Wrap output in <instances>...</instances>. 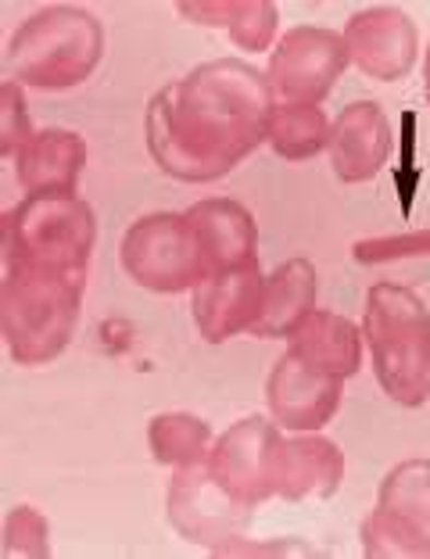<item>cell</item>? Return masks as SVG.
Here are the masks:
<instances>
[{"instance_id": "obj_1", "label": "cell", "mask_w": 430, "mask_h": 559, "mask_svg": "<svg viewBox=\"0 0 430 559\" xmlns=\"http://www.w3.org/2000/svg\"><path fill=\"white\" fill-rule=\"evenodd\" d=\"M273 111V86L255 66L205 61L151 97L147 151L172 180H223L270 140Z\"/></svg>"}, {"instance_id": "obj_2", "label": "cell", "mask_w": 430, "mask_h": 559, "mask_svg": "<svg viewBox=\"0 0 430 559\" xmlns=\"http://www.w3.org/2000/svg\"><path fill=\"white\" fill-rule=\"evenodd\" d=\"M105 58V25L86 8L55 4L25 19L8 40L4 72L29 91H72Z\"/></svg>"}, {"instance_id": "obj_3", "label": "cell", "mask_w": 430, "mask_h": 559, "mask_svg": "<svg viewBox=\"0 0 430 559\" xmlns=\"http://www.w3.org/2000/svg\"><path fill=\"white\" fill-rule=\"evenodd\" d=\"M86 280L40 265H4L0 284V326L11 359L44 366L69 348L80 323Z\"/></svg>"}, {"instance_id": "obj_4", "label": "cell", "mask_w": 430, "mask_h": 559, "mask_svg": "<svg viewBox=\"0 0 430 559\" xmlns=\"http://www.w3.org/2000/svg\"><path fill=\"white\" fill-rule=\"evenodd\" d=\"M362 341L391 402L416 409L430 399V312L420 295L398 284L370 287Z\"/></svg>"}, {"instance_id": "obj_5", "label": "cell", "mask_w": 430, "mask_h": 559, "mask_svg": "<svg viewBox=\"0 0 430 559\" xmlns=\"http://www.w3.org/2000/svg\"><path fill=\"white\" fill-rule=\"evenodd\" d=\"M97 215L75 194H25L4 215V265H40L86 280Z\"/></svg>"}, {"instance_id": "obj_6", "label": "cell", "mask_w": 430, "mask_h": 559, "mask_svg": "<svg viewBox=\"0 0 430 559\" xmlns=\"http://www.w3.org/2000/svg\"><path fill=\"white\" fill-rule=\"evenodd\" d=\"M122 265L133 284L158 295L194 290L208 276L205 251L183 212L141 215L122 237Z\"/></svg>"}, {"instance_id": "obj_7", "label": "cell", "mask_w": 430, "mask_h": 559, "mask_svg": "<svg viewBox=\"0 0 430 559\" xmlns=\"http://www.w3.org/2000/svg\"><path fill=\"white\" fill-rule=\"evenodd\" d=\"M255 506L234 499L219 480L212 477L205 463L172 469L169 491H166V513L172 531L183 542L201 545L208 552H219L223 545L240 538L251 524Z\"/></svg>"}, {"instance_id": "obj_8", "label": "cell", "mask_w": 430, "mask_h": 559, "mask_svg": "<svg viewBox=\"0 0 430 559\" xmlns=\"http://www.w3.org/2000/svg\"><path fill=\"white\" fill-rule=\"evenodd\" d=\"M351 66L345 36L323 25H298L280 36V44L270 55L265 80L273 86V97L284 105H315L334 91L341 72Z\"/></svg>"}, {"instance_id": "obj_9", "label": "cell", "mask_w": 430, "mask_h": 559, "mask_svg": "<svg viewBox=\"0 0 430 559\" xmlns=\"http://www.w3.org/2000/svg\"><path fill=\"white\" fill-rule=\"evenodd\" d=\"M280 430L265 416H244L226 435L215 438L205 466L234 499L259 506L273 495L270 466Z\"/></svg>"}, {"instance_id": "obj_10", "label": "cell", "mask_w": 430, "mask_h": 559, "mask_svg": "<svg viewBox=\"0 0 430 559\" xmlns=\"http://www.w3.org/2000/svg\"><path fill=\"white\" fill-rule=\"evenodd\" d=\"M265 402L276 424L287 430H320L331 424L341 405V377L320 370L290 348L276 359L265 380Z\"/></svg>"}, {"instance_id": "obj_11", "label": "cell", "mask_w": 430, "mask_h": 559, "mask_svg": "<svg viewBox=\"0 0 430 559\" xmlns=\"http://www.w3.org/2000/svg\"><path fill=\"white\" fill-rule=\"evenodd\" d=\"M341 36H345L351 61H356L370 80H381V83H395L402 75H409L416 50H420L416 22L398 8L356 11Z\"/></svg>"}, {"instance_id": "obj_12", "label": "cell", "mask_w": 430, "mask_h": 559, "mask_svg": "<svg viewBox=\"0 0 430 559\" xmlns=\"http://www.w3.org/2000/svg\"><path fill=\"white\" fill-rule=\"evenodd\" d=\"M265 276L259 262L237 265V270L208 273L194 287V326L208 345L237 337L240 330H251L262 309Z\"/></svg>"}, {"instance_id": "obj_13", "label": "cell", "mask_w": 430, "mask_h": 559, "mask_svg": "<svg viewBox=\"0 0 430 559\" xmlns=\"http://www.w3.org/2000/svg\"><path fill=\"white\" fill-rule=\"evenodd\" d=\"M331 162L341 183H366L384 169L395 147V133L377 100H356L331 126Z\"/></svg>"}, {"instance_id": "obj_14", "label": "cell", "mask_w": 430, "mask_h": 559, "mask_svg": "<svg viewBox=\"0 0 430 559\" xmlns=\"http://www.w3.org/2000/svg\"><path fill=\"white\" fill-rule=\"evenodd\" d=\"M273 495L287 502L301 499H331L345 480V455L320 435L309 438H276L273 466H270Z\"/></svg>"}, {"instance_id": "obj_15", "label": "cell", "mask_w": 430, "mask_h": 559, "mask_svg": "<svg viewBox=\"0 0 430 559\" xmlns=\"http://www.w3.org/2000/svg\"><path fill=\"white\" fill-rule=\"evenodd\" d=\"M187 223L194 226V234L205 251L208 273L219 270H237V265L259 262V226L240 201L230 198H208L198 201L183 212Z\"/></svg>"}, {"instance_id": "obj_16", "label": "cell", "mask_w": 430, "mask_h": 559, "mask_svg": "<svg viewBox=\"0 0 430 559\" xmlns=\"http://www.w3.org/2000/svg\"><path fill=\"white\" fill-rule=\"evenodd\" d=\"M86 165V140L75 130H40L15 155L25 194H75Z\"/></svg>"}, {"instance_id": "obj_17", "label": "cell", "mask_w": 430, "mask_h": 559, "mask_svg": "<svg viewBox=\"0 0 430 559\" xmlns=\"http://www.w3.org/2000/svg\"><path fill=\"white\" fill-rule=\"evenodd\" d=\"M315 295H320V276H315V265L309 259H290L284 265H276L273 276H265L262 309L251 334L295 337L301 320L315 309Z\"/></svg>"}, {"instance_id": "obj_18", "label": "cell", "mask_w": 430, "mask_h": 559, "mask_svg": "<svg viewBox=\"0 0 430 559\" xmlns=\"http://www.w3.org/2000/svg\"><path fill=\"white\" fill-rule=\"evenodd\" d=\"M295 352L320 370L348 380L362 366V330L337 312L312 309L295 330Z\"/></svg>"}, {"instance_id": "obj_19", "label": "cell", "mask_w": 430, "mask_h": 559, "mask_svg": "<svg viewBox=\"0 0 430 559\" xmlns=\"http://www.w3.org/2000/svg\"><path fill=\"white\" fill-rule=\"evenodd\" d=\"M180 11L198 25L223 29L244 50L270 47L276 22H280L273 0H201V4H180Z\"/></svg>"}, {"instance_id": "obj_20", "label": "cell", "mask_w": 430, "mask_h": 559, "mask_svg": "<svg viewBox=\"0 0 430 559\" xmlns=\"http://www.w3.org/2000/svg\"><path fill=\"white\" fill-rule=\"evenodd\" d=\"M147 444L162 466H198L212 452V427L194 413H158L147 427Z\"/></svg>"}, {"instance_id": "obj_21", "label": "cell", "mask_w": 430, "mask_h": 559, "mask_svg": "<svg viewBox=\"0 0 430 559\" xmlns=\"http://www.w3.org/2000/svg\"><path fill=\"white\" fill-rule=\"evenodd\" d=\"M270 144L284 162H309L331 144V122L315 105H280L270 122Z\"/></svg>"}, {"instance_id": "obj_22", "label": "cell", "mask_w": 430, "mask_h": 559, "mask_svg": "<svg viewBox=\"0 0 430 559\" xmlns=\"http://www.w3.org/2000/svg\"><path fill=\"white\" fill-rule=\"evenodd\" d=\"M377 506L387 513L406 520L409 527L430 538V463L427 460H406L387 469Z\"/></svg>"}, {"instance_id": "obj_23", "label": "cell", "mask_w": 430, "mask_h": 559, "mask_svg": "<svg viewBox=\"0 0 430 559\" xmlns=\"http://www.w3.org/2000/svg\"><path fill=\"white\" fill-rule=\"evenodd\" d=\"M359 538L366 559H430V538L381 506L362 520Z\"/></svg>"}, {"instance_id": "obj_24", "label": "cell", "mask_w": 430, "mask_h": 559, "mask_svg": "<svg viewBox=\"0 0 430 559\" xmlns=\"http://www.w3.org/2000/svg\"><path fill=\"white\" fill-rule=\"evenodd\" d=\"M4 556L8 559H47L50 556V531L40 510L15 506L4 520Z\"/></svg>"}, {"instance_id": "obj_25", "label": "cell", "mask_w": 430, "mask_h": 559, "mask_svg": "<svg viewBox=\"0 0 430 559\" xmlns=\"http://www.w3.org/2000/svg\"><path fill=\"white\" fill-rule=\"evenodd\" d=\"M33 122H29V108H25V94L19 83H4L0 86V155L15 158L19 151L29 144Z\"/></svg>"}, {"instance_id": "obj_26", "label": "cell", "mask_w": 430, "mask_h": 559, "mask_svg": "<svg viewBox=\"0 0 430 559\" xmlns=\"http://www.w3.org/2000/svg\"><path fill=\"white\" fill-rule=\"evenodd\" d=\"M351 255L362 265H384L402 259H427L430 255V230H413L402 237H370L351 248Z\"/></svg>"}, {"instance_id": "obj_27", "label": "cell", "mask_w": 430, "mask_h": 559, "mask_svg": "<svg viewBox=\"0 0 430 559\" xmlns=\"http://www.w3.org/2000/svg\"><path fill=\"white\" fill-rule=\"evenodd\" d=\"M219 559H244V556H295V559H312V556H323L320 549L312 545L298 542V538H273V542H251V538H234L230 545H223L219 552H212Z\"/></svg>"}, {"instance_id": "obj_28", "label": "cell", "mask_w": 430, "mask_h": 559, "mask_svg": "<svg viewBox=\"0 0 430 559\" xmlns=\"http://www.w3.org/2000/svg\"><path fill=\"white\" fill-rule=\"evenodd\" d=\"M423 94H427V105H430V47H427V61H423Z\"/></svg>"}]
</instances>
